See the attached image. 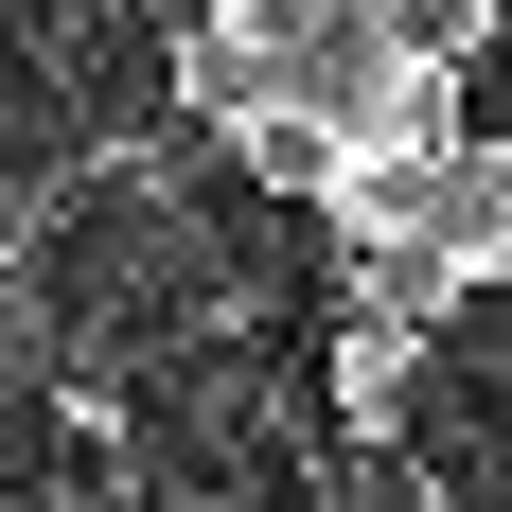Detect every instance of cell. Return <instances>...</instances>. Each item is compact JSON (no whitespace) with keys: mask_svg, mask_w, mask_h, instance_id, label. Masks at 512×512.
Wrapping results in <instances>:
<instances>
[{"mask_svg":"<svg viewBox=\"0 0 512 512\" xmlns=\"http://www.w3.org/2000/svg\"><path fill=\"white\" fill-rule=\"evenodd\" d=\"M336 512H442V477L407 460V424H389V442H354V477H336Z\"/></svg>","mask_w":512,"mask_h":512,"instance_id":"277c9868","label":"cell"},{"mask_svg":"<svg viewBox=\"0 0 512 512\" xmlns=\"http://www.w3.org/2000/svg\"><path fill=\"white\" fill-rule=\"evenodd\" d=\"M495 124H512V89H495Z\"/></svg>","mask_w":512,"mask_h":512,"instance_id":"5b68a950","label":"cell"},{"mask_svg":"<svg viewBox=\"0 0 512 512\" xmlns=\"http://www.w3.org/2000/svg\"><path fill=\"white\" fill-rule=\"evenodd\" d=\"M389 71H407L389 0H195V18H177V106H195L212 142H230V124H265V106L354 124Z\"/></svg>","mask_w":512,"mask_h":512,"instance_id":"6da1fadb","label":"cell"},{"mask_svg":"<svg viewBox=\"0 0 512 512\" xmlns=\"http://www.w3.org/2000/svg\"><path fill=\"white\" fill-rule=\"evenodd\" d=\"M424 371H442V318H407V301L336 318V424H354V442H389V424L424 407Z\"/></svg>","mask_w":512,"mask_h":512,"instance_id":"7a4b0ae2","label":"cell"},{"mask_svg":"<svg viewBox=\"0 0 512 512\" xmlns=\"http://www.w3.org/2000/svg\"><path fill=\"white\" fill-rule=\"evenodd\" d=\"M389 36H407V53H442V71H495L512 0H389Z\"/></svg>","mask_w":512,"mask_h":512,"instance_id":"3957f363","label":"cell"}]
</instances>
